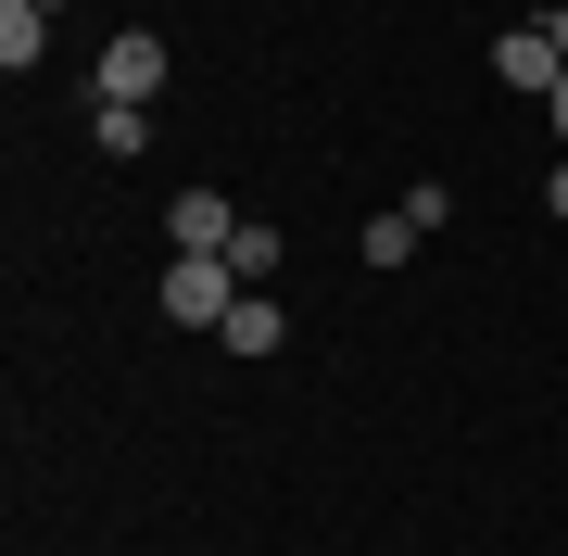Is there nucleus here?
Wrapping results in <instances>:
<instances>
[{
    "label": "nucleus",
    "instance_id": "11",
    "mask_svg": "<svg viewBox=\"0 0 568 556\" xmlns=\"http://www.w3.org/2000/svg\"><path fill=\"white\" fill-rule=\"evenodd\" d=\"M544 114H556V140H568V77H556V89H544Z\"/></svg>",
    "mask_w": 568,
    "mask_h": 556
},
{
    "label": "nucleus",
    "instance_id": "9",
    "mask_svg": "<svg viewBox=\"0 0 568 556\" xmlns=\"http://www.w3.org/2000/svg\"><path fill=\"white\" fill-rule=\"evenodd\" d=\"M227 266H241V291H253V279H278V228H265V215H241V241H227Z\"/></svg>",
    "mask_w": 568,
    "mask_h": 556
},
{
    "label": "nucleus",
    "instance_id": "6",
    "mask_svg": "<svg viewBox=\"0 0 568 556\" xmlns=\"http://www.w3.org/2000/svg\"><path fill=\"white\" fill-rule=\"evenodd\" d=\"M215 342H227V354H278V342H291V316L265 304V291H241V304H227V330H215Z\"/></svg>",
    "mask_w": 568,
    "mask_h": 556
},
{
    "label": "nucleus",
    "instance_id": "2",
    "mask_svg": "<svg viewBox=\"0 0 568 556\" xmlns=\"http://www.w3.org/2000/svg\"><path fill=\"white\" fill-rule=\"evenodd\" d=\"M89 89H102V102H152V89H164V39H152V26H114L102 63H89Z\"/></svg>",
    "mask_w": 568,
    "mask_h": 556
},
{
    "label": "nucleus",
    "instance_id": "4",
    "mask_svg": "<svg viewBox=\"0 0 568 556\" xmlns=\"http://www.w3.org/2000/svg\"><path fill=\"white\" fill-rule=\"evenodd\" d=\"M493 77H506V89H530V102H544V89L568 77V51H556V26H506V39H493Z\"/></svg>",
    "mask_w": 568,
    "mask_h": 556
},
{
    "label": "nucleus",
    "instance_id": "1",
    "mask_svg": "<svg viewBox=\"0 0 568 556\" xmlns=\"http://www.w3.org/2000/svg\"><path fill=\"white\" fill-rule=\"evenodd\" d=\"M164 316H178V330H227V304H241V266H227V253H164Z\"/></svg>",
    "mask_w": 568,
    "mask_h": 556
},
{
    "label": "nucleus",
    "instance_id": "3",
    "mask_svg": "<svg viewBox=\"0 0 568 556\" xmlns=\"http://www.w3.org/2000/svg\"><path fill=\"white\" fill-rule=\"evenodd\" d=\"M227 241H241V215H227V190H203V178H190L178 203H164V253H227Z\"/></svg>",
    "mask_w": 568,
    "mask_h": 556
},
{
    "label": "nucleus",
    "instance_id": "10",
    "mask_svg": "<svg viewBox=\"0 0 568 556\" xmlns=\"http://www.w3.org/2000/svg\"><path fill=\"white\" fill-rule=\"evenodd\" d=\"M544 215H556V228H568V152H556V178H544Z\"/></svg>",
    "mask_w": 568,
    "mask_h": 556
},
{
    "label": "nucleus",
    "instance_id": "8",
    "mask_svg": "<svg viewBox=\"0 0 568 556\" xmlns=\"http://www.w3.org/2000/svg\"><path fill=\"white\" fill-rule=\"evenodd\" d=\"M417 241H429V228H417L405 203H392V215H366V266H405V253H417Z\"/></svg>",
    "mask_w": 568,
    "mask_h": 556
},
{
    "label": "nucleus",
    "instance_id": "7",
    "mask_svg": "<svg viewBox=\"0 0 568 556\" xmlns=\"http://www.w3.org/2000/svg\"><path fill=\"white\" fill-rule=\"evenodd\" d=\"M89 140H102L114 165H140V152H152V102H102V114H89Z\"/></svg>",
    "mask_w": 568,
    "mask_h": 556
},
{
    "label": "nucleus",
    "instance_id": "5",
    "mask_svg": "<svg viewBox=\"0 0 568 556\" xmlns=\"http://www.w3.org/2000/svg\"><path fill=\"white\" fill-rule=\"evenodd\" d=\"M0 63H13V77L51 63V13H39V0H0Z\"/></svg>",
    "mask_w": 568,
    "mask_h": 556
},
{
    "label": "nucleus",
    "instance_id": "12",
    "mask_svg": "<svg viewBox=\"0 0 568 556\" xmlns=\"http://www.w3.org/2000/svg\"><path fill=\"white\" fill-rule=\"evenodd\" d=\"M544 26H556V51H568V0H556V13H544Z\"/></svg>",
    "mask_w": 568,
    "mask_h": 556
},
{
    "label": "nucleus",
    "instance_id": "13",
    "mask_svg": "<svg viewBox=\"0 0 568 556\" xmlns=\"http://www.w3.org/2000/svg\"><path fill=\"white\" fill-rule=\"evenodd\" d=\"M39 13H63V0H39Z\"/></svg>",
    "mask_w": 568,
    "mask_h": 556
}]
</instances>
